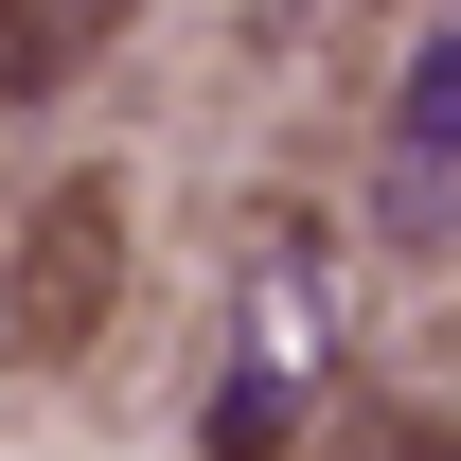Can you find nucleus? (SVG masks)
<instances>
[{"mask_svg": "<svg viewBox=\"0 0 461 461\" xmlns=\"http://www.w3.org/2000/svg\"><path fill=\"white\" fill-rule=\"evenodd\" d=\"M373 213L391 230H461V18H426L391 54V107H373Z\"/></svg>", "mask_w": 461, "mask_h": 461, "instance_id": "obj_2", "label": "nucleus"}, {"mask_svg": "<svg viewBox=\"0 0 461 461\" xmlns=\"http://www.w3.org/2000/svg\"><path fill=\"white\" fill-rule=\"evenodd\" d=\"M338 230L320 213H267L249 230V267H230V302H213V408H195V444L213 461H285L302 426H320V391H338Z\"/></svg>", "mask_w": 461, "mask_h": 461, "instance_id": "obj_1", "label": "nucleus"}]
</instances>
